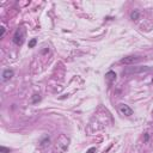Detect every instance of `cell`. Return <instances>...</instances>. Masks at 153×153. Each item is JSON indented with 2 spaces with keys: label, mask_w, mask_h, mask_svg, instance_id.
<instances>
[{
  "label": "cell",
  "mask_w": 153,
  "mask_h": 153,
  "mask_svg": "<svg viewBox=\"0 0 153 153\" xmlns=\"http://www.w3.org/2000/svg\"><path fill=\"white\" fill-rule=\"evenodd\" d=\"M152 68L148 66H137V67H128L123 71V75L128 74H140V73H148L151 72Z\"/></svg>",
  "instance_id": "6da1fadb"
},
{
  "label": "cell",
  "mask_w": 153,
  "mask_h": 153,
  "mask_svg": "<svg viewBox=\"0 0 153 153\" xmlns=\"http://www.w3.org/2000/svg\"><path fill=\"white\" fill-rule=\"evenodd\" d=\"M25 39V29L24 27H18L13 35V42L17 45H22Z\"/></svg>",
  "instance_id": "7a4b0ae2"
},
{
  "label": "cell",
  "mask_w": 153,
  "mask_h": 153,
  "mask_svg": "<svg viewBox=\"0 0 153 153\" xmlns=\"http://www.w3.org/2000/svg\"><path fill=\"white\" fill-rule=\"evenodd\" d=\"M141 60L140 56H135V55H130V56H126L123 59H121L120 63H124V65H134L136 62H139Z\"/></svg>",
  "instance_id": "3957f363"
},
{
  "label": "cell",
  "mask_w": 153,
  "mask_h": 153,
  "mask_svg": "<svg viewBox=\"0 0 153 153\" xmlns=\"http://www.w3.org/2000/svg\"><path fill=\"white\" fill-rule=\"evenodd\" d=\"M118 110H120V112H121L122 115H124V116H131V115H133V109H131L130 106H128L127 104H120Z\"/></svg>",
  "instance_id": "277c9868"
},
{
  "label": "cell",
  "mask_w": 153,
  "mask_h": 153,
  "mask_svg": "<svg viewBox=\"0 0 153 153\" xmlns=\"http://www.w3.org/2000/svg\"><path fill=\"white\" fill-rule=\"evenodd\" d=\"M13 74H14V72L12 71V69H5L4 72H2V74H1V80L5 82V81H7V80H10L12 76H13Z\"/></svg>",
  "instance_id": "5b68a950"
},
{
  "label": "cell",
  "mask_w": 153,
  "mask_h": 153,
  "mask_svg": "<svg viewBox=\"0 0 153 153\" xmlns=\"http://www.w3.org/2000/svg\"><path fill=\"white\" fill-rule=\"evenodd\" d=\"M115 80H116V73H115L114 71H109V72L105 74V81H106L109 85H111Z\"/></svg>",
  "instance_id": "8992f818"
},
{
  "label": "cell",
  "mask_w": 153,
  "mask_h": 153,
  "mask_svg": "<svg viewBox=\"0 0 153 153\" xmlns=\"http://www.w3.org/2000/svg\"><path fill=\"white\" fill-rule=\"evenodd\" d=\"M130 17H131V19H133V20L137 19V17H139V12H137V11H134V12H131Z\"/></svg>",
  "instance_id": "52a82bcc"
},
{
  "label": "cell",
  "mask_w": 153,
  "mask_h": 153,
  "mask_svg": "<svg viewBox=\"0 0 153 153\" xmlns=\"http://www.w3.org/2000/svg\"><path fill=\"white\" fill-rule=\"evenodd\" d=\"M36 43H37V41H36V38H32L30 42H29V48H33L35 45H36Z\"/></svg>",
  "instance_id": "ba28073f"
},
{
  "label": "cell",
  "mask_w": 153,
  "mask_h": 153,
  "mask_svg": "<svg viewBox=\"0 0 153 153\" xmlns=\"http://www.w3.org/2000/svg\"><path fill=\"white\" fill-rule=\"evenodd\" d=\"M0 152H1V153H10V148H6V147L1 146V147H0Z\"/></svg>",
  "instance_id": "9c48e42d"
},
{
  "label": "cell",
  "mask_w": 153,
  "mask_h": 153,
  "mask_svg": "<svg viewBox=\"0 0 153 153\" xmlns=\"http://www.w3.org/2000/svg\"><path fill=\"white\" fill-rule=\"evenodd\" d=\"M5 30H6V29H5V26L2 25V26H1V33H0V37H1V38H2L4 35H5Z\"/></svg>",
  "instance_id": "30bf717a"
},
{
  "label": "cell",
  "mask_w": 153,
  "mask_h": 153,
  "mask_svg": "<svg viewBox=\"0 0 153 153\" xmlns=\"http://www.w3.org/2000/svg\"><path fill=\"white\" fill-rule=\"evenodd\" d=\"M94 152H96V147H91L86 153H94Z\"/></svg>",
  "instance_id": "8fae6325"
},
{
  "label": "cell",
  "mask_w": 153,
  "mask_h": 153,
  "mask_svg": "<svg viewBox=\"0 0 153 153\" xmlns=\"http://www.w3.org/2000/svg\"><path fill=\"white\" fill-rule=\"evenodd\" d=\"M152 84H153V79H152Z\"/></svg>",
  "instance_id": "7c38bea8"
}]
</instances>
